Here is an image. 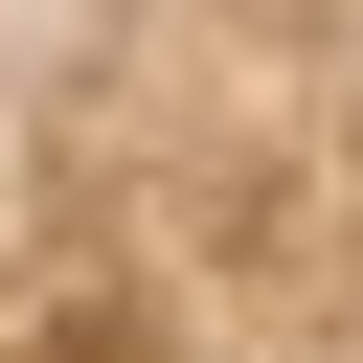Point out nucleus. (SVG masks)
<instances>
[{"label":"nucleus","mask_w":363,"mask_h":363,"mask_svg":"<svg viewBox=\"0 0 363 363\" xmlns=\"http://www.w3.org/2000/svg\"><path fill=\"white\" fill-rule=\"evenodd\" d=\"M0 363H363V0H0Z\"/></svg>","instance_id":"f257e3e1"}]
</instances>
